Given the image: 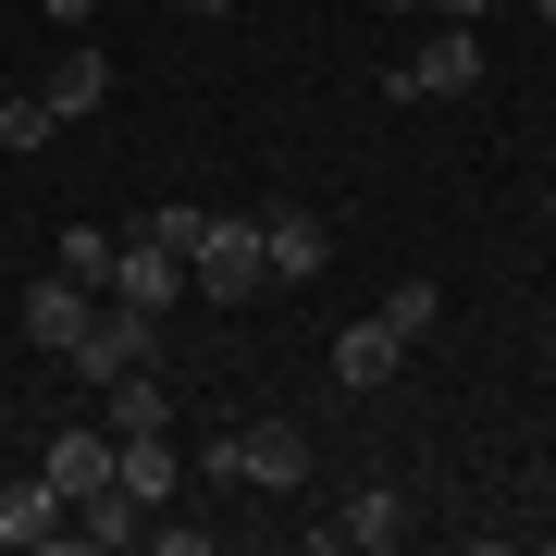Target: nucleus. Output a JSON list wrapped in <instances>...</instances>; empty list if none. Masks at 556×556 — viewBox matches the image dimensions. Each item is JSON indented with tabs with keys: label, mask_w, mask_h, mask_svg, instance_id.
Instances as JSON below:
<instances>
[{
	"label": "nucleus",
	"mask_w": 556,
	"mask_h": 556,
	"mask_svg": "<svg viewBox=\"0 0 556 556\" xmlns=\"http://www.w3.org/2000/svg\"><path fill=\"white\" fill-rule=\"evenodd\" d=\"M433 285H396V298H383L371 321H346V334H334V383H346V396H358V383H383V371H396V358L420 346V334H433Z\"/></svg>",
	"instance_id": "obj_1"
},
{
	"label": "nucleus",
	"mask_w": 556,
	"mask_h": 556,
	"mask_svg": "<svg viewBox=\"0 0 556 556\" xmlns=\"http://www.w3.org/2000/svg\"><path fill=\"white\" fill-rule=\"evenodd\" d=\"M199 470L211 482H260V495H298V482H309V433H298V420H236V433L199 445Z\"/></svg>",
	"instance_id": "obj_2"
},
{
	"label": "nucleus",
	"mask_w": 556,
	"mask_h": 556,
	"mask_svg": "<svg viewBox=\"0 0 556 556\" xmlns=\"http://www.w3.org/2000/svg\"><path fill=\"white\" fill-rule=\"evenodd\" d=\"M186 285H199V298H260V285H273V236H260V223H199V248H186Z\"/></svg>",
	"instance_id": "obj_3"
},
{
	"label": "nucleus",
	"mask_w": 556,
	"mask_h": 556,
	"mask_svg": "<svg viewBox=\"0 0 556 556\" xmlns=\"http://www.w3.org/2000/svg\"><path fill=\"white\" fill-rule=\"evenodd\" d=\"M383 87H396V100H470V87H482V38L433 13V38L396 50V75H383Z\"/></svg>",
	"instance_id": "obj_4"
},
{
	"label": "nucleus",
	"mask_w": 556,
	"mask_h": 556,
	"mask_svg": "<svg viewBox=\"0 0 556 556\" xmlns=\"http://www.w3.org/2000/svg\"><path fill=\"white\" fill-rule=\"evenodd\" d=\"M112 298H124V309H149V321H174L186 298H199V285H186V248L124 236V248H112Z\"/></svg>",
	"instance_id": "obj_5"
},
{
	"label": "nucleus",
	"mask_w": 556,
	"mask_h": 556,
	"mask_svg": "<svg viewBox=\"0 0 556 556\" xmlns=\"http://www.w3.org/2000/svg\"><path fill=\"white\" fill-rule=\"evenodd\" d=\"M149 358H161V321H149V309H124V298L75 334V371H87V383H124V371H149Z\"/></svg>",
	"instance_id": "obj_6"
},
{
	"label": "nucleus",
	"mask_w": 556,
	"mask_h": 556,
	"mask_svg": "<svg viewBox=\"0 0 556 556\" xmlns=\"http://www.w3.org/2000/svg\"><path fill=\"white\" fill-rule=\"evenodd\" d=\"M100 321V285H75V273H38L25 285V346H50V358H75V334Z\"/></svg>",
	"instance_id": "obj_7"
},
{
	"label": "nucleus",
	"mask_w": 556,
	"mask_h": 556,
	"mask_svg": "<svg viewBox=\"0 0 556 556\" xmlns=\"http://www.w3.org/2000/svg\"><path fill=\"white\" fill-rule=\"evenodd\" d=\"M50 482H62V507L100 495V482H112V420H62V433H50Z\"/></svg>",
	"instance_id": "obj_8"
},
{
	"label": "nucleus",
	"mask_w": 556,
	"mask_h": 556,
	"mask_svg": "<svg viewBox=\"0 0 556 556\" xmlns=\"http://www.w3.org/2000/svg\"><path fill=\"white\" fill-rule=\"evenodd\" d=\"M75 532V507H62V482L38 470V482H0V544H62Z\"/></svg>",
	"instance_id": "obj_9"
},
{
	"label": "nucleus",
	"mask_w": 556,
	"mask_h": 556,
	"mask_svg": "<svg viewBox=\"0 0 556 556\" xmlns=\"http://www.w3.org/2000/svg\"><path fill=\"white\" fill-rule=\"evenodd\" d=\"M112 482H124V495H137V507H161V495H174V482H186L174 433H112Z\"/></svg>",
	"instance_id": "obj_10"
},
{
	"label": "nucleus",
	"mask_w": 556,
	"mask_h": 556,
	"mask_svg": "<svg viewBox=\"0 0 556 556\" xmlns=\"http://www.w3.org/2000/svg\"><path fill=\"white\" fill-rule=\"evenodd\" d=\"M396 532H408V507L383 495V482H371V495H346L334 519H321V544H334V556H383V544H396Z\"/></svg>",
	"instance_id": "obj_11"
},
{
	"label": "nucleus",
	"mask_w": 556,
	"mask_h": 556,
	"mask_svg": "<svg viewBox=\"0 0 556 556\" xmlns=\"http://www.w3.org/2000/svg\"><path fill=\"white\" fill-rule=\"evenodd\" d=\"M62 544H87V556H112V544H149V507L124 495V482H100V495H75V532Z\"/></svg>",
	"instance_id": "obj_12"
},
{
	"label": "nucleus",
	"mask_w": 556,
	"mask_h": 556,
	"mask_svg": "<svg viewBox=\"0 0 556 556\" xmlns=\"http://www.w3.org/2000/svg\"><path fill=\"white\" fill-rule=\"evenodd\" d=\"M260 236H273V285H309L321 260H334V236H321L309 211H260Z\"/></svg>",
	"instance_id": "obj_13"
},
{
	"label": "nucleus",
	"mask_w": 556,
	"mask_h": 556,
	"mask_svg": "<svg viewBox=\"0 0 556 556\" xmlns=\"http://www.w3.org/2000/svg\"><path fill=\"white\" fill-rule=\"evenodd\" d=\"M38 100H50L62 124H75V112H100V100H112V50H62V62H50V87H38Z\"/></svg>",
	"instance_id": "obj_14"
},
{
	"label": "nucleus",
	"mask_w": 556,
	"mask_h": 556,
	"mask_svg": "<svg viewBox=\"0 0 556 556\" xmlns=\"http://www.w3.org/2000/svg\"><path fill=\"white\" fill-rule=\"evenodd\" d=\"M112 248H124V236H100V223H62V260H50V273H75V285L112 298Z\"/></svg>",
	"instance_id": "obj_15"
},
{
	"label": "nucleus",
	"mask_w": 556,
	"mask_h": 556,
	"mask_svg": "<svg viewBox=\"0 0 556 556\" xmlns=\"http://www.w3.org/2000/svg\"><path fill=\"white\" fill-rule=\"evenodd\" d=\"M50 137H62V112L38 87H13V100H0V149H50Z\"/></svg>",
	"instance_id": "obj_16"
},
{
	"label": "nucleus",
	"mask_w": 556,
	"mask_h": 556,
	"mask_svg": "<svg viewBox=\"0 0 556 556\" xmlns=\"http://www.w3.org/2000/svg\"><path fill=\"white\" fill-rule=\"evenodd\" d=\"M199 223H211V211H186V199H174V211H137V236H161V248H199Z\"/></svg>",
	"instance_id": "obj_17"
},
{
	"label": "nucleus",
	"mask_w": 556,
	"mask_h": 556,
	"mask_svg": "<svg viewBox=\"0 0 556 556\" xmlns=\"http://www.w3.org/2000/svg\"><path fill=\"white\" fill-rule=\"evenodd\" d=\"M433 13H445V25H482V13H495V0H433Z\"/></svg>",
	"instance_id": "obj_18"
},
{
	"label": "nucleus",
	"mask_w": 556,
	"mask_h": 556,
	"mask_svg": "<svg viewBox=\"0 0 556 556\" xmlns=\"http://www.w3.org/2000/svg\"><path fill=\"white\" fill-rule=\"evenodd\" d=\"M87 13H100V0H50V25H87Z\"/></svg>",
	"instance_id": "obj_19"
},
{
	"label": "nucleus",
	"mask_w": 556,
	"mask_h": 556,
	"mask_svg": "<svg viewBox=\"0 0 556 556\" xmlns=\"http://www.w3.org/2000/svg\"><path fill=\"white\" fill-rule=\"evenodd\" d=\"M371 13H433V0H371Z\"/></svg>",
	"instance_id": "obj_20"
},
{
	"label": "nucleus",
	"mask_w": 556,
	"mask_h": 556,
	"mask_svg": "<svg viewBox=\"0 0 556 556\" xmlns=\"http://www.w3.org/2000/svg\"><path fill=\"white\" fill-rule=\"evenodd\" d=\"M544 236H556V186H544Z\"/></svg>",
	"instance_id": "obj_21"
},
{
	"label": "nucleus",
	"mask_w": 556,
	"mask_h": 556,
	"mask_svg": "<svg viewBox=\"0 0 556 556\" xmlns=\"http://www.w3.org/2000/svg\"><path fill=\"white\" fill-rule=\"evenodd\" d=\"M186 13H223V0H186Z\"/></svg>",
	"instance_id": "obj_22"
},
{
	"label": "nucleus",
	"mask_w": 556,
	"mask_h": 556,
	"mask_svg": "<svg viewBox=\"0 0 556 556\" xmlns=\"http://www.w3.org/2000/svg\"><path fill=\"white\" fill-rule=\"evenodd\" d=\"M532 13H544V25H556V0H532Z\"/></svg>",
	"instance_id": "obj_23"
}]
</instances>
